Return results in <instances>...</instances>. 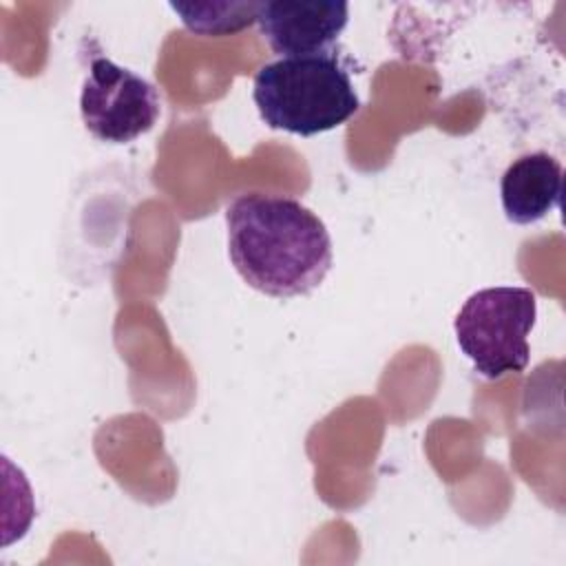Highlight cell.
Returning <instances> with one entry per match:
<instances>
[{"instance_id": "obj_1", "label": "cell", "mask_w": 566, "mask_h": 566, "mask_svg": "<svg viewBox=\"0 0 566 566\" xmlns=\"http://www.w3.org/2000/svg\"><path fill=\"white\" fill-rule=\"evenodd\" d=\"M226 228L237 274L265 296H305L332 268V237L325 223L292 197L241 195L226 210Z\"/></svg>"}, {"instance_id": "obj_2", "label": "cell", "mask_w": 566, "mask_h": 566, "mask_svg": "<svg viewBox=\"0 0 566 566\" xmlns=\"http://www.w3.org/2000/svg\"><path fill=\"white\" fill-rule=\"evenodd\" d=\"M252 99L270 128L301 137L338 128L360 108L352 77L334 51L263 64L254 75Z\"/></svg>"}, {"instance_id": "obj_3", "label": "cell", "mask_w": 566, "mask_h": 566, "mask_svg": "<svg viewBox=\"0 0 566 566\" xmlns=\"http://www.w3.org/2000/svg\"><path fill=\"white\" fill-rule=\"evenodd\" d=\"M537 318L535 292L520 285H497L473 292L460 307L453 332L460 352L486 380L526 369L528 334Z\"/></svg>"}, {"instance_id": "obj_4", "label": "cell", "mask_w": 566, "mask_h": 566, "mask_svg": "<svg viewBox=\"0 0 566 566\" xmlns=\"http://www.w3.org/2000/svg\"><path fill=\"white\" fill-rule=\"evenodd\" d=\"M80 113L95 139L128 144L157 124L161 99L148 80L97 55L82 82Z\"/></svg>"}, {"instance_id": "obj_5", "label": "cell", "mask_w": 566, "mask_h": 566, "mask_svg": "<svg viewBox=\"0 0 566 566\" xmlns=\"http://www.w3.org/2000/svg\"><path fill=\"white\" fill-rule=\"evenodd\" d=\"M347 15L349 4L340 0H274L259 2L256 24L274 53L312 55L329 51Z\"/></svg>"}, {"instance_id": "obj_6", "label": "cell", "mask_w": 566, "mask_h": 566, "mask_svg": "<svg viewBox=\"0 0 566 566\" xmlns=\"http://www.w3.org/2000/svg\"><path fill=\"white\" fill-rule=\"evenodd\" d=\"M564 170L548 153H528L517 157L502 175L500 201L506 219L517 226H531L544 219L562 201Z\"/></svg>"}, {"instance_id": "obj_7", "label": "cell", "mask_w": 566, "mask_h": 566, "mask_svg": "<svg viewBox=\"0 0 566 566\" xmlns=\"http://www.w3.org/2000/svg\"><path fill=\"white\" fill-rule=\"evenodd\" d=\"M184 27L197 35L219 38L232 35L256 22L259 2L223 0V2H170L168 4Z\"/></svg>"}]
</instances>
